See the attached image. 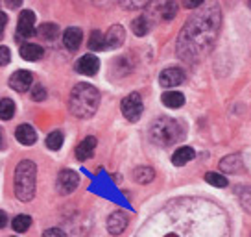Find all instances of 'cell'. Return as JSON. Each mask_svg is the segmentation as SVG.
<instances>
[{"mask_svg":"<svg viewBox=\"0 0 251 237\" xmlns=\"http://www.w3.org/2000/svg\"><path fill=\"white\" fill-rule=\"evenodd\" d=\"M220 24L222 11L216 2L198 9L185 23L177 37V56L187 63H198L200 59H203L214 48L220 33Z\"/></svg>","mask_w":251,"mask_h":237,"instance_id":"1","label":"cell"},{"mask_svg":"<svg viewBox=\"0 0 251 237\" xmlns=\"http://www.w3.org/2000/svg\"><path fill=\"white\" fill-rule=\"evenodd\" d=\"M100 106V93L91 84H78L69 98V110L74 117L91 118Z\"/></svg>","mask_w":251,"mask_h":237,"instance_id":"2","label":"cell"},{"mask_svg":"<svg viewBox=\"0 0 251 237\" xmlns=\"http://www.w3.org/2000/svg\"><path fill=\"white\" fill-rule=\"evenodd\" d=\"M183 137H185V126L176 118L161 117L150 128V139L159 147H172Z\"/></svg>","mask_w":251,"mask_h":237,"instance_id":"3","label":"cell"},{"mask_svg":"<svg viewBox=\"0 0 251 237\" xmlns=\"http://www.w3.org/2000/svg\"><path fill=\"white\" fill-rule=\"evenodd\" d=\"M37 167L30 159H23L15 169V197L21 202H30L35 197Z\"/></svg>","mask_w":251,"mask_h":237,"instance_id":"4","label":"cell"},{"mask_svg":"<svg viewBox=\"0 0 251 237\" xmlns=\"http://www.w3.org/2000/svg\"><path fill=\"white\" fill-rule=\"evenodd\" d=\"M142 111H144V104L139 93H129L122 100V113L129 122H137L141 118Z\"/></svg>","mask_w":251,"mask_h":237,"instance_id":"5","label":"cell"},{"mask_svg":"<svg viewBox=\"0 0 251 237\" xmlns=\"http://www.w3.org/2000/svg\"><path fill=\"white\" fill-rule=\"evenodd\" d=\"M79 183V176L71 169H65L57 174V180H55V187L61 195H71L72 191L78 187Z\"/></svg>","mask_w":251,"mask_h":237,"instance_id":"6","label":"cell"},{"mask_svg":"<svg viewBox=\"0 0 251 237\" xmlns=\"http://www.w3.org/2000/svg\"><path fill=\"white\" fill-rule=\"evenodd\" d=\"M35 33V13L30 9H24L19 17L17 24V35L19 37H31Z\"/></svg>","mask_w":251,"mask_h":237,"instance_id":"7","label":"cell"},{"mask_svg":"<svg viewBox=\"0 0 251 237\" xmlns=\"http://www.w3.org/2000/svg\"><path fill=\"white\" fill-rule=\"evenodd\" d=\"M185 82V72L181 71L179 67H168L159 74V84L166 89L170 87H177L179 84Z\"/></svg>","mask_w":251,"mask_h":237,"instance_id":"8","label":"cell"},{"mask_svg":"<svg viewBox=\"0 0 251 237\" xmlns=\"http://www.w3.org/2000/svg\"><path fill=\"white\" fill-rule=\"evenodd\" d=\"M100 69V59L93 54H85L81 56L76 63V71L79 74H85V76H94Z\"/></svg>","mask_w":251,"mask_h":237,"instance_id":"9","label":"cell"},{"mask_svg":"<svg viewBox=\"0 0 251 237\" xmlns=\"http://www.w3.org/2000/svg\"><path fill=\"white\" fill-rule=\"evenodd\" d=\"M33 84V76H31V72L28 71H17L11 74V78H9V87L11 89H15L19 93H24V91H28Z\"/></svg>","mask_w":251,"mask_h":237,"instance_id":"10","label":"cell"},{"mask_svg":"<svg viewBox=\"0 0 251 237\" xmlns=\"http://www.w3.org/2000/svg\"><path fill=\"white\" fill-rule=\"evenodd\" d=\"M127 228V215L124 211H115L109 215L107 219V230L113 236H120L124 230Z\"/></svg>","mask_w":251,"mask_h":237,"instance_id":"11","label":"cell"},{"mask_svg":"<svg viewBox=\"0 0 251 237\" xmlns=\"http://www.w3.org/2000/svg\"><path fill=\"white\" fill-rule=\"evenodd\" d=\"M103 37H105V48H118L126 39V30L120 24H115L107 30Z\"/></svg>","mask_w":251,"mask_h":237,"instance_id":"12","label":"cell"},{"mask_svg":"<svg viewBox=\"0 0 251 237\" xmlns=\"http://www.w3.org/2000/svg\"><path fill=\"white\" fill-rule=\"evenodd\" d=\"M220 169H222L224 173H229V174L240 173L244 169L242 156H240V154H229V156H226V158L220 161Z\"/></svg>","mask_w":251,"mask_h":237,"instance_id":"13","label":"cell"},{"mask_svg":"<svg viewBox=\"0 0 251 237\" xmlns=\"http://www.w3.org/2000/svg\"><path fill=\"white\" fill-rule=\"evenodd\" d=\"M81 39H83V32L79 28H69L63 33V43H65L67 50H71V52L78 50L79 45H81Z\"/></svg>","mask_w":251,"mask_h":237,"instance_id":"14","label":"cell"},{"mask_svg":"<svg viewBox=\"0 0 251 237\" xmlns=\"http://www.w3.org/2000/svg\"><path fill=\"white\" fill-rule=\"evenodd\" d=\"M15 137L17 141L26 145V147H30V145H33V143L37 141V134H35V130L30 124H21L15 130Z\"/></svg>","mask_w":251,"mask_h":237,"instance_id":"15","label":"cell"},{"mask_svg":"<svg viewBox=\"0 0 251 237\" xmlns=\"http://www.w3.org/2000/svg\"><path fill=\"white\" fill-rule=\"evenodd\" d=\"M94 148H96V139H94V137H85V139L78 145V148H76V158H78L79 161H85V159L93 158Z\"/></svg>","mask_w":251,"mask_h":237,"instance_id":"16","label":"cell"},{"mask_svg":"<svg viewBox=\"0 0 251 237\" xmlns=\"http://www.w3.org/2000/svg\"><path fill=\"white\" fill-rule=\"evenodd\" d=\"M45 54L43 47L39 45H31V43H24L21 47V58L26 59V61H39L41 58Z\"/></svg>","mask_w":251,"mask_h":237,"instance_id":"17","label":"cell"},{"mask_svg":"<svg viewBox=\"0 0 251 237\" xmlns=\"http://www.w3.org/2000/svg\"><path fill=\"white\" fill-rule=\"evenodd\" d=\"M194 156H196V152H194L192 147H181V148H177V150L174 152L172 163L176 167H183V165H187L188 161H192Z\"/></svg>","mask_w":251,"mask_h":237,"instance_id":"18","label":"cell"},{"mask_svg":"<svg viewBox=\"0 0 251 237\" xmlns=\"http://www.w3.org/2000/svg\"><path fill=\"white\" fill-rule=\"evenodd\" d=\"M161 100H163V104H165L166 108L177 110V108H181L185 104V95L179 93V91H166V93H163Z\"/></svg>","mask_w":251,"mask_h":237,"instance_id":"19","label":"cell"},{"mask_svg":"<svg viewBox=\"0 0 251 237\" xmlns=\"http://www.w3.org/2000/svg\"><path fill=\"white\" fill-rule=\"evenodd\" d=\"M151 26H153V23L150 21L146 15H141L137 17L133 23H131V30H133L135 35H139V37H142V35H146V33L151 30Z\"/></svg>","mask_w":251,"mask_h":237,"instance_id":"20","label":"cell"},{"mask_svg":"<svg viewBox=\"0 0 251 237\" xmlns=\"http://www.w3.org/2000/svg\"><path fill=\"white\" fill-rule=\"evenodd\" d=\"M177 13V2L176 0H163L159 4V15L163 21H172Z\"/></svg>","mask_w":251,"mask_h":237,"instance_id":"21","label":"cell"},{"mask_svg":"<svg viewBox=\"0 0 251 237\" xmlns=\"http://www.w3.org/2000/svg\"><path fill=\"white\" fill-rule=\"evenodd\" d=\"M37 33H39L43 39L54 41L59 37V28H57V24H54V23H45L37 28Z\"/></svg>","mask_w":251,"mask_h":237,"instance_id":"22","label":"cell"},{"mask_svg":"<svg viewBox=\"0 0 251 237\" xmlns=\"http://www.w3.org/2000/svg\"><path fill=\"white\" fill-rule=\"evenodd\" d=\"M133 178L137 183H150L155 178V171L151 167H139L133 171Z\"/></svg>","mask_w":251,"mask_h":237,"instance_id":"23","label":"cell"},{"mask_svg":"<svg viewBox=\"0 0 251 237\" xmlns=\"http://www.w3.org/2000/svg\"><path fill=\"white\" fill-rule=\"evenodd\" d=\"M89 48L98 52V50H105V37L100 30H93L89 35Z\"/></svg>","mask_w":251,"mask_h":237,"instance_id":"24","label":"cell"},{"mask_svg":"<svg viewBox=\"0 0 251 237\" xmlns=\"http://www.w3.org/2000/svg\"><path fill=\"white\" fill-rule=\"evenodd\" d=\"M15 115V104L11 98H2L0 100V118L2 120H9Z\"/></svg>","mask_w":251,"mask_h":237,"instance_id":"25","label":"cell"},{"mask_svg":"<svg viewBox=\"0 0 251 237\" xmlns=\"http://www.w3.org/2000/svg\"><path fill=\"white\" fill-rule=\"evenodd\" d=\"M63 141H65V137H63V132L59 130H55L52 134H48L47 137V147L50 150H59L63 147Z\"/></svg>","mask_w":251,"mask_h":237,"instance_id":"26","label":"cell"},{"mask_svg":"<svg viewBox=\"0 0 251 237\" xmlns=\"http://www.w3.org/2000/svg\"><path fill=\"white\" fill-rule=\"evenodd\" d=\"M205 182L214 185V187H227V178L218 173H207L205 174Z\"/></svg>","mask_w":251,"mask_h":237,"instance_id":"27","label":"cell"},{"mask_svg":"<svg viewBox=\"0 0 251 237\" xmlns=\"http://www.w3.org/2000/svg\"><path fill=\"white\" fill-rule=\"evenodd\" d=\"M30 226H31V217H28V215H17L15 219H13V230L19 232V234L26 232Z\"/></svg>","mask_w":251,"mask_h":237,"instance_id":"28","label":"cell"},{"mask_svg":"<svg viewBox=\"0 0 251 237\" xmlns=\"http://www.w3.org/2000/svg\"><path fill=\"white\" fill-rule=\"evenodd\" d=\"M151 0H120V6L124 9H141L148 6Z\"/></svg>","mask_w":251,"mask_h":237,"instance_id":"29","label":"cell"},{"mask_svg":"<svg viewBox=\"0 0 251 237\" xmlns=\"http://www.w3.org/2000/svg\"><path fill=\"white\" fill-rule=\"evenodd\" d=\"M31 98H33L35 102H41V100H45V98H47V89L41 86V84H37V86L31 89Z\"/></svg>","mask_w":251,"mask_h":237,"instance_id":"30","label":"cell"},{"mask_svg":"<svg viewBox=\"0 0 251 237\" xmlns=\"http://www.w3.org/2000/svg\"><path fill=\"white\" fill-rule=\"evenodd\" d=\"M11 61V52L8 47H0V67H6Z\"/></svg>","mask_w":251,"mask_h":237,"instance_id":"31","label":"cell"},{"mask_svg":"<svg viewBox=\"0 0 251 237\" xmlns=\"http://www.w3.org/2000/svg\"><path fill=\"white\" fill-rule=\"evenodd\" d=\"M43 237H67V234H65V232H61L59 228H50V230H47V232L43 234Z\"/></svg>","mask_w":251,"mask_h":237,"instance_id":"32","label":"cell"},{"mask_svg":"<svg viewBox=\"0 0 251 237\" xmlns=\"http://www.w3.org/2000/svg\"><path fill=\"white\" fill-rule=\"evenodd\" d=\"M203 2L205 0H185V6H187L188 9H196V8H200Z\"/></svg>","mask_w":251,"mask_h":237,"instance_id":"33","label":"cell"},{"mask_svg":"<svg viewBox=\"0 0 251 237\" xmlns=\"http://www.w3.org/2000/svg\"><path fill=\"white\" fill-rule=\"evenodd\" d=\"M6 24H8V15H6L4 11H0V37L4 35V28H6Z\"/></svg>","mask_w":251,"mask_h":237,"instance_id":"34","label":"cell"},{"mask_svg":"<svg viewBox=\"0 0 251 237\" xmlns=\"http://www.w3.org/2000/svg\"><path fill=\"white\" fill-rule=\"evenodd\" d=\"M4 2H6V6H8L9 9H17L23 4V0H4Z\"/></svg>","mask_w":251,"mask_h":237,"instance_id":"35","label":"cell"},{"mask_svg":"<svg viewBox=\"0 0 251 237\" xmlns=\"http://www.w3.org/2000/svg\"><path fill=\"white\" fill-rule=\"evenodd\" d=\"M6 222H8V215L4 213V211H0V228H4Z\"/></svg>","mask_w":251,"mask_h":237,"instance_id":"36","label":"cell"},{"mask_svg":"<svg viewBox=\"0 0 251 237\" xmlns=\"http://www.w3.org/2000/svg\"><path fill=\"white\" fill-rule=\"evenodd\" d=\"M2 145H4V139H2V134H0V148H2Z\"/></svg>","mask_w":251,"mask_h":237,"instance_id":"37","label":"cell"},{"mask_svg":"<svg viewBox=\"0 0 251 237\" xmlns=\"http://www.w3.org/2000/svg\"><path fill=\"white\" fill-rule=\"evenodd\" d=\"M165 237H177L176 234H168V236H165Z\"/></svg>","mask_w":251,"mask_h":237,"instance_id":"38","label":"cell"},{"mask_svg":"<svg viewBox=\"0 0 251 237\" xmlns=\"http://www.w3.org/2000/svg\"><path fill=\"white\" fill-rule=\"evenodd\" d=\"M248 4H250V8H251V0H250V2H248Z\"/></svg>","mask_w":251,"mask_h":237,"instance_id":"39","label":"cell"}]
</instances>
